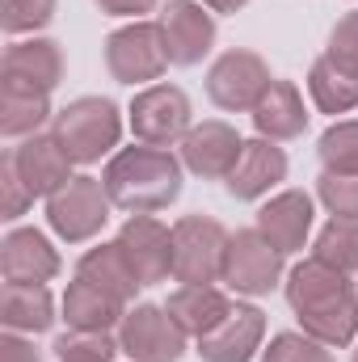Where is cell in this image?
I'll return each instance as SVG.
<instances>
[{
    "label": "cell",
    "mask_w": 358,
    "mask_h": 362,
    "mask_svg": "<svg viewBox=\"0 0 358 362\" xmlns=\"http://www.w3.org/2000/svg\"><path fill=\"white\" fill-rule=\"evenodd\" d=\"M287 299L308 337L325 346H350L358 333V295L350 278L325 262H299L287 278Z\"/></svg>",
    "instance_id": "1"
},
{
    "label": "cell",
    "mask_w": 358,
    "mask_h": 362,
    "mask_svg": "<svg viewBox=\"0 0 358 362\" xmlns=\"http://www.w3.org/2000/svg\"><path fill=\"white\" fill-rule=\"evenodd\" d=\"M105 194L131 215H156L181 194V165L169 148H122L105 165Z\"/></svg>",
    "instance_id": "2"
},
{
    "label": "cell",
    "mask_w": 358,
    "mask_h": 362,
    "mask_svg": "<svg viewBox=\"0 0 358 362\" xmlns=\"http://www.w3.org/2000/svg\"><path fill=\"white\" fill-rule=\"evenodd\" d=\"M51 135L64 144L72 165H93V160H101L118 148L122 118H118L114 101H105V97H76L72 105H64L55 114Z\"/></svg>",
    "instance_id": "3"
},
{
    "label": "cell",
    "mask_w": 358,
    "mask_h": 362,
    "mask_svg": "<svg viewBox=\"0 0 358 362\" xmlns=\"http://www.w3.org/2000/svg\"><path fill=\"white\" fill-rule=\"evenodd\" d=\"M228 232L211 215H185L173 223V278L181 286H211L224 278Z\"/></svg>",
    "instance_id": "4"
},
{
    "label": "cell",
    "mask_w": 358,
    "mask_h": 362,
    "mask_svg": "<svg viewBox=\"0 0 358 362\" xmlns=\"http://www.w3.org/2000/svg\"><path fill=\"white\" fill-rule=\"evenodd\" d=\"M105 68L118 85H144L161 81L169 68V51L156 21H131L105 38Z\"/></svg>",
    "instance_id": "5"
},
{
    "label": "cell",
    "mask_w": 358,
    "mask_h": 362,
    "mask_svg": "<svg viewBox=\"0 0 358 362\" xmlns=\"http://www.w3.org/2000/svg\"><path fill=\"white\" fill-rule=\"evenodd\" d=\"M110 194H105V181L97 177H72L64 189H55L47 198V219L51 228L68 240V245H81V240H93L105 219H110Z\"/></svg>",
    "instance_id": "6"
},
{
    "label": "cell",
    "mask_w": 358,
    "mask_h": 362,
    "mask_svg": "<svg viewBox=\"0 0 358 362\" xmlns=\"http://www.w3.org/2000/svg\"><path fill=\"white\" fill-rule=\"evenodd\" d=\"M118 346L135 362H178L185 354V329L169 316V308H127L118 325Z\"/></svg>",
    "instance_id": "7"
},
{
    "label": "cell",
    "mask_w": 358,
    "mask_h": 362,
    "mask_svg": "<svg viewBox=\"0 0 358 362\" xmlns=\"http://www.w3.org/2000/svg\"><path fill=\"white\" fill-rule=\"evenodd\" d=\"M282 274V253L270 245L258 228L232 232L224 253V282L236 295H270Z\"/></svg>",
    "instance_id": "8"
},
{
    "label": "cell",
    "mask_w": 358,
    "mask_h": 362,
    "mask_svg": "<svg viewBox=\"0 0 358 362\" xmlns=\"http://www.w3.org/2000/svg\"><path fill=\"white\" fill-rule=\"evenodd\" d=\"M274 85L266 59L253 51H228L207 72V97L219 110H258V101Z\"/></svg>",
    "instance_id": "9"
},
{
    "label": "cell",
    "mask_w": 358,
    "mask_h": 362,
    "mask_svg": "<svg viewBox=\"0 0 358 362\" xmlns=\"http://www.w3.org/2000/svg\"><path fill=\"white\" fill-rule=\"evenodd\" d=\"M131 131L139 144L169 148L190 131V97L178 85H148L131 101Z\"/></svg>",
    "instance_id": "10"
},
{
    "label": "cell",
    "mask_w": 358,
    "mask_h": 362,
    "mask_svg": "<svg viewBox=\"0 0 358 362\" xmlns=\"http://www.w3.org/2000/svg\"><path fill=\"white\" fill-rule=\"evenodd\" d=\"M169 64L178 68H194L202 64V55L215 47V17L202 0H169L156 17Z\"/></svg>",
    "instance_id": "11"
},
{
    "label": "cell",
    "mask_w": 358,
    "mask_h": 362,
    "mask_svg": "<svg viewBox=\"0 0 358 362\" xmlns=\"http://www.w3.org/2000/svg\"><path fill=\"white\" fill-rule=\"evenodd\" d=\"M127 257V266L135 270L139 286H152V282H165L173 278V228H165L161 219L152 215H131L114 240Z\"/></svg>",
    "instance_id": "12"
},
{
    "label": "cell",
    "mask_w": 358,
    "mask_h": 362,
    "mask_svg": "<svg viewBox=\"0 0 358 362\" xmlns=\"http://www.w3.org/2000/svg\"><path fill=\"white\" fill-rule=\"evenodd\" d=\"M4 156L13 160L17 177L25 181V189L34 198H51L55 189H64L72 181V156L64 152V144L55 135H42L38 131V135L21 139L17 148H8Z\"/></svg>",
    "instance_id": "13"
},
{
    "label": "cell",
    "mask_w": 358,
    "mask_h": 362,
    "mask_svg": "<svg viewBox=\"0 0 358 362\" xmlns=\"http://www.w3.org/2000/svg\"><path fill=\"white\" fill-rule=\"evenodd\" d=\"M245 152V139L228 127V122H198L185 131L181 139V165L198 177H211V181H228V173L236 169Z\"/></svg>",
    "instance_id": "14"
},
{
    "label": "cell",
    "mask_w": 358,
    "mask_h": 362,
    "mask_svg": "<svg viewBox=\"0 0 358 362\" xmlns=\"http://www.w3.org/2000/svg\"><path fill=\"white\" fill-rule=\"evenodd\" d=\"M4 85L0 89H25V93H51L64 81V51L51 38H30L13 42L0 64Z\"/></svg>",
    "instance_id": "15"
},
{
    "label": "cell",
    "mask_w": 358,
    "mask_h": 362,
    "mask_svg": "<svg viewBox=\"0 0 358 362\" xmlns=\"http://www.w3.org/2000/svg\"><path fill=\"white\" fill-rule=\"evenodd\" d=\"M262 337H266V316L258 308L236 303L219 329L198 337V354H202V362H249L253 350L262 346Z\"/></svg>",
    "instance_id": "16"
},
{
    "label": "cell",
    "mask_w": 358,
    "mask_h": 362,
    "mask_svg": "<svg viewBox=\"0 0 358 362\" xmlns=\"http://www.w3.org/2000/svg\"><path fill=\"white\" fill-rule=\"evenodd\" d=\"M0 270H4V282H51L59 274V253L42 232L13 228L0 245Z\"/></svg>",
    "instance_id": "17"
},
{
    "label": "cell",
    "mask_w": 358,
    "mask_h": 362,
    "mask_svg": "<svg viewBox=\"0 0 358 362\" xmlns=\"http://www.w3.org/2000/svg\"><path fill=\"white\" fill-rule=\"evenodd\" d=\"M258 232L266 236L282 257L295 253V249H304V240L312 232V198L304 189H287V194L270 198L266 206L258 211Z\"/></svg>",
    "instance_id": "18"
},
{
    "label": "cell",
    "mask_w": 358,
    "mask_h": 362,
    "mask_svg": "<svg viewBox=\"0 0 358 362\" xmlns=\"http://www.w3.org/2000/svg\"><path fill=\"white\" fill-rule=\"evenodd\" d=\"M282 177H287V152L274 139H249L236 169L228 173V194L253 202V198L270 194Z\"/></svg>",
    "instance_id": "19"
},
{
    "label": "cell",
    "mask_w": 358,
    "mask_h": 362,
    "mask_svg": "<svg viewBox=\"0 0 358 362\" xmlns=\"http://www.w3.org/2000/svg\"><path fill=\"white\" fill-rule=\"evenodd\" d=\"M0 320L8 333H47L55 325V303L42 282H4Z\"/></svg>",
    "instance_id": "20"
},
{
    "label": "cell",
    "mask_w": 358,
    "mask_h": 362,
    "mask_svg": "<svg viewBox=\"0 0 358 362\" xmlns=\"http://www.w3.org/2000/svg\"><path fill=\"white\" fill-rule=\"evenodd\" d=\"M253 127H258L262 139H274V144L304 135L308 114H304V97H299V89H295L291 81H274V85L266 89V97L258 101V110H253Z\"/></svg>",
    "instance_id": "21"
},
{
    "label": "cell",
    "mask_w": 358,
    "mask_h": 362,
    "mask_svg": "<svg viewBox=\"0 0 358 362\" xmlns=\"http://www.w3.org/2000/svg\"><path fill=\"white\" fill-rule=\"evenodd\" d=\"M165 308H169V316L178 320L181 329H185V337H194V341L207 337L211 329H219L228 320V312H232L228 295L215 291V286H178Z\"/></svg>",
    "instance_id": "22"
},
{
    "label": "cell",
    "mask_w": 358,
    "mask_h": 362,
    "mask_svg": "<svg viewBox=\"0 0 358 362\" xmlns=\"http://www.w3.org/2000/svg\"><path fill=\"white\" fill-rule=\"evenodd\" d=\"M127 316V303L105 295L101 286H93L85 278H76L64 295V320L68 329H89V333H110L114 325H122Z\"/></svg>",
    "instance_id": "23"
},
{
    "label": "cell",
    "mask_w": 358,
    "mask_h": 362,
    "mask_svg": "<svg viewBox=\"0 0 358 362\" xmlns=\"http://www.w3.org/2000/svg\"><path fill=\"white\" fill-rule=\"evenodd\" d=\"M76 278L101 286L105 295H114V299H122V303H131L135 291H139V278L127 266V257H122L118 245H97V249H89V253L81 257V266H76Z\"/></svg>",
    "instance_id": "24"
},
{
    "label": "cell",
    "mask_w": 358,
    "mask_h": 362,
    "mask_svg": "<svg viewBox=\"0 0 358 362\" xmlns=\"http://www.w3.org/2000/svg\"><path fill=\"white\" fill-rule=\"evenodd\" d=\"M51 105L47 93H25V89H0V131L8 139H30L47 127Z\"/></svg>",
    "instance_id": "25"
},
{
    "label": "cell",
    "mask_w": 358,
    "mask_h": 362,
    "mask_svg": "<svg viewBox=\"0 0 358 362\" xmlns=\"http://www.w3.org/2000/svg\"><path fill=\"white\" fill-rule=\"evenodd\" d=\"M308 93H312V101H316L325 114H350L358 105V76L342 72V68L325 55V59H316L312 72H308Z\"/></svg>",
    "instance_id": "26"
},
{
    "label": "cell",
    "mask_w": 358,
    "mask_h": 362,
    "mask_svg": "<svg viewBox=\"0 0 358 362\" xmlns=\"http://www.w3.org/2000/svg\"><path fill=\"white\" fill-rule=\"evenodd\" d=\"M316 262L333 266L342 274H354L358 270V219H329L316 236V249H312Z\"/></svg>",
    "instance_id": "27"
},
{
    "label": "cell",
    "mask_w": 358,
    "mask_h": 362,
    "mask_svg": "<svg viewBox=\"0 0 358 362\" xmlns=\"http://www.w3.org/2000/svg\"><path fill=\"white\" fill-rule=\"evenodd\" d=\"M122 346L110 333H89V329H68L55 337V358L59 362H114Z\"/></svg>",
    "instance_id": "28"
},
{
    "label": "cell",
    "mask_w": 358,
    "mask_h": 362,
    "mask_svg": "<svg viewBox=\"0 0 358 362\" xmlns=\"http://www.w3.org/2000/svg\"><path fill=\"white\" fill-rule=\"evenodd\" d=\"M316 152L325 173H358V122H333Z\"/></svg>",
    "instance_id": "29"
},
{
    "label": "cell",
    "mask_w": 358,
    "mask_h": 362,
    "mask_svg": "<svg viewBox=\"0 0 358 362\" xmlns=\"http://www.w3.org/2000/svg\"><path fill=\"white\" fill-rule=\"evenodd\" d=\"M316 194L337 219H358V173H321Z\"/></svg>",
    "instance_id": "30"
},
{
    "label": "cell",
    "mask_w": 358,
    "mask_h": 362,
    "mask_svg": "<svg viewBox=\"0 0 358 362\" xmlns=\"http://www.w3.org/2000/svg\"><path fill=\"white\" fill-rule=\"evenodd\" d=\"M262 362H333L329 346L316 341V337H299V333H278L270 341V350L262 354Z\"/></svg>",
    "instance_id": "31"
},
{
    "label": "cell",
    "mask_w": 358,
    "mask_h": 362,
    "mask_svg": "<svg viewBox=\"0 0 358 362\" xmlns=\"http://www.w3.org/2000/svg\"><path fill=\"white\" fill-rule=\"evenodd\" d=\"M0 25L8 34H34L55 17V0H4L0 4Z\"/></svg>",
    "instance_id": "32"
},
{
    "label": "cell",
    "mask_w": 358,
    "mask_h": 362,
    "mask_svg": "<svg viewBox=\"0 0 358 362\" xmlns=\"http://www.w3.org/2000/svg\"><path fill=\"white\" fill-rule=\"evenodd\" d=\"M329 59H333L342 72L358 76V13H346V17L333 25V34H329Z\"/></svg>",
    "instance_id": "33"
},
{
    "label": "cell",
    "mask_w": 358,
    "mask_h": 362,
    "mask_svg": "<svg viewBox=\"0 0 358 362\" xmlns=\"http://www.w3.org/2000/svg\"><path fill=\"white\" fill-rule=\"evenodd\" d=\"M0 181H4V206H0V215H4V219H21L25 206L34 202V194L25 189V181L17 177V169H13L8 156H4V165H0Z\"/></svg>",
    "instance_id": "34"
},
{
    "label": "cell",
    "mask_w": 358,
    "mask_h": 362,
    "mask_svg": "<svg viewBox=\"0 0 358 362\" xmlns=\"http://www.w3.org/2000/svg\"><path fill=\"white\" fill-rule=\"evenodd\" d=\"M0 362H42V354L34 341H25V333H4L0 337Z\"/></svg>",
    "instance_id": "35"
},
{
    "label": "cell",
    "mask_w": 358,
    "mask_h": 362,
    "mask_svg": "<svg viewBox=\"0 0 358 362\" xmlns=\"http://www.w3.org/2000/svg\"><path fill=\"white\" fill-rule=\"evenodd\" d=\"M110 17H144V13H152L161 0H97Z\"/></svg>",
    "instance_id": "36"
},
{
    "label": "cell",
    "mask_w": 358,
    "mask_h": 362,
    "mask_svg": "<svg viewBox=\"0 0 358 362\" xmlns=\"http://www.w3.org/2000/svg\"><path fill=\"white\" fill-rule=\"evenodd\" d=\"M211 13H236V8H245L249 0H202Z\"/></svg>",
    "instance_id": "37"
},
{
    "label": "cell",
    "mask_w": 358,
    "mask_h": 362,
    "mask_svg": "<svg viewBox=\"0 0 358 362\" xmlns=\"http://www.w3.org/2000/svg\"><path fill=\"white\" fill-rule=\"evenodd\" d=\"M354 362H358V354H354Z\"/></svg>",
    "instance_id": "38"
}]
</instances>
